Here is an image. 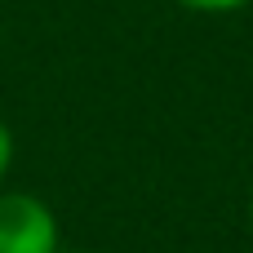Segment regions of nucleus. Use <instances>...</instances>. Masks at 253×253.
Returning <instances> with one entry per match:
<instances>
[{"label":"nucleus","mask_w":253,"mask_h":253,"mask_svg":"<svg viewBox=\"0 0 253 253\" xmlns=\"http://www.w3.org/2000/svg\"><path fill=\"white\" fill-rule=\"evenodd\" d=\"M0 253H58V222L40 196L0 191Z\"/></svg>","instance_id":"nucleus-1"},{"label":"nucleus","mask_w":253,"mask_h":253,"mask_svg":"<svg viewBox=\"0 0 253 253\" xmlns=\"http://www.w3.org/2000/svg\"><path fill=\"white\" fill-rule=\"evenodd\" d=\"M9 165H13V133H9V125L0 120V182H4V173H9Z\"/></svg>","instance_id":"nucleus-3"},{"label":"nucleus","mask_w":253,"mask_h":253,"mask_svg":"<svg viewBox=\"0 0 253 253\" xmlns=\"http://www.w3.org/2000/svg\"><path fill=\"white\" fill-rule=\"evenodd\" d=\"M249 218H253V205H249Z\"/></svg>","instance_id":"nucleus-4"},{"label":"nucleus","mask_w":253,"mask_h":253,"mask_svg":"<svg viewBox=\"0 0 253 253\" xmlns=\"http://www.w3.org/2000/svg\"><path fill=\"white\" fill-rule=\"evenodd\" d=\"M178 4L200 9V13H227V9H240V4H249V0H178Z\"/></svg>","instance_id":"nucleus-2"}]
</instances>
